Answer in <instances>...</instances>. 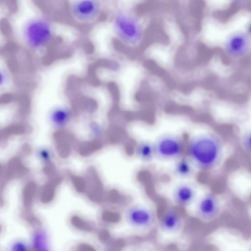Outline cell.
Wrapping results in <instances>:
<instances>
[{
	"mask_svg": "<svg viewBox=\"0 0 251 251\" xmlns=\"http://www.w3.org/2000/svg\"><path fill=\"white\" fill-rule=\"evenodd\" d=\"M187 158L194 166L204 171L216 168L223 154V143L215 134L200 133L193 136L186 146Z\"/></svg>",
	"mask_w": 251,
	"mask_h": 251,
	"instance_id": "cell-1",
	"label": "cell"
},
{
	"mask_svg": "<svg viewBox=\"0 0 251 251\" xmlns=\"http://www.w3.org/2000/svg\"><path fill=\"white\" fill-rule=\"evenodd\" d=\"M22 36L27 47L33 50H39L52 41L53 27L43 17H34L29 19L23 26Z\"/></svg>",
	"mask_w": 251,
	"mask_h": 251,
	"instance_id": "cell-2",
	"label": "cell"
},
{
	"mask_svg": "<svg viewBox=\"0 0 251 251\" xmlns=\"http://www.w3.org/2000/svg\"><path fill=\"white\" fill-rule=\"evenodd\" d=\"M153 146L155 158L167 161H176L182 158L184 149L182 137L170 132L158 136Z\"/></svg>",
	"mask_w": 251,
	"mask_h": 251,
	"instance_id": "cell-3",
	"label": "cell"
},
{
	"mask_svg": "<svg viewBox=\"0 0 251 251\" xmlns=\"http://www.w3.org/2000/svg\"><path fill=\"white\" fill-rule=\"evenodd\" d=\"M67 3L66 8L68 15L80 25H92L101 14V6L97 0H71Z\"/></svg>",
	"mask_w": 251,
	"mask_h": 251,
	"instance_id": "cell-4",
	"label": "cell"
},
{
	"mask_svg": "<svg viewBox=\"0 0 251 251\" xmlns=\"http://www.w3.org/2000/svg\"><path fill=\"white\" fill-rule=\"evenodd\" d=\"M114 28L116 35L125 43L136 46L143 36L142 27L133 16L126 12L118 14L114 20Z\"/></svg>",
	"mask_w": 251,
	"mask_h": 251,
	"instance_id": "cell-5",
	"label": "cell"
},
{
	"mask_svg": "<svg viewBox=\"0 0 251 251\" xmlns=\"http://www.w3.org/2000/svg\"><path fill=\"white\" fill-rule=\"evenodd\" d=\"M124 219L130 227L139 231L151 229L156 222L154 211L150 207L141 204L128 206L124 212Z\"/></svg>",
	"mask_w": 251,
	"mask_h": 251,
	"instance_id": "cell-6",
	"label": "cell"
},
{
	"mask_svg": "<svg viewBox=\"0 0 251 251\" xmlns=\"http://www.w3.org/2000/svg\"><path fill=\"white\" fill-rule=\"evenodd\" d=\"M221 204L218 197L212 193L202 195L198 201L195 209L197 217L208 222L217 219L221 211Z\"/></svg>",
	"mask_w": 251,
	"mask_h": 251,
	"instance_id": "cell-7",
	"label": "cell"
},
{
	"mask_svg": "<svg viewBox=\"0 0 251 251\" xmlns=\"http://www.w3.org/2000/svg\"><path fill=\"white\" fill-rule=\"evenodd\" d=\"M196 187L191 183L183 181L174 187L172 192V199L174 203L180 208L190 206L197 196Z\"/></svg>",
	"mask_w": 251,
	"mask_h": 251,
	"instance_id": "cell-8",
	"label": "cell"
},
{
	"mask_svg": "<svg viewBox=\"0 0 251 251\" xmlns=\"http://www.w3.org/2000/svg\"><path fill=\"white\" fill-rule=\"evenodd\" d=\"M183 220L181 214L176 210L167 209L160 217L158 225L160 230L167 234H175L182 228Z\"/></svg>",
	"mask_w": 251,
	"mask_h": 251,
	"instance_id": "cell-9",
	"label": "cell"
},
{
	"mask_svg": "<svg viewBox=\"0 0 251 251\" xmlns=\"http://www.w3.org/2000/svg\"><path fill=\"white\" fill-rule=\"evenodd\" d=\"M249 42L247 36L242 33L236 32L230 35L226 43L227 53L233 57H239L248 50Z\"/></svg>",
	"mask_w": 251,
	"mask_h": 251,
	"instance_id": "cell-10",
	"label": "cell"
},
{
	"mask_svg": "<svg viewBox=\"0 0 251 251\" xmlns=\"http://www.w3.org/2000/svg\"><path fill=\"white\" fill-rule=\"evenodd\" d=\"M196 168L187 158H181L176 161L173 169L174 175L179 179H188L191 177Z\"/></svg>",
	"mask_w": 251,
	"mask_h": 251,
	"instance_id": "cell-11",
	"label": "cell"
},
{
	"mask_svg": "<svg viewBox=\"0 0 251 251\" xmlns=\"http://www.w3.org/2000/svg\"><path fill=\"white\" fill-rule=\"evenodd\" d=\"M137 157L144 163H149L155 158L153 142L143 140L140 141L135 147Z\"/></svg>",
	"mask_w": 251,
	"mask_h": 251,
	"instance_id": "cell-12",
	"label": "cell"
},
{
	"mask_svg": "<svg viewBox=\"0 0 251 251\" xmlns=\"http://www.w3.org/2000/svg\"><path fill=\"white\" fill-rule=\"evenodd\" d=\"M33 240L34 248L37 251H48L46 239L44 233L40 232L35 234Z\"/></svg>",
	"mask_w": 251,
	"mask_h": 251,
	"instance_id": "cell-13",
	"label": "cell"
},
{
	"mask_svg": "<svg viewBox=\"0 0 251 251\" xmlns=\"http://www.w3.org/2000/svg\"><path fill=\"white\" fill-rule=\"evenodd\" d=\"M241 143L244 150L251 154V128L244 133L241 139Z\"/></svg>",
	"mask_w": 251,
	"mask_h": 251,
	"instance_id": "cell-14",
	"label": "cell"
},
{
	"mask_svg": "<svg viewBox=\"0 0 251 251\" xmlns=\"http://www.w3.org/2000/svg\"><path fill=\"white\" fill-rule=\"evenodd\" d=\"M10 251H30V250L26 243L18 241L12 245Z\"/></svg>",
	"mask_w": 251,
	"mask_h": 251,
	"instance_id": "cell-15",
	"label": "cell"
},
{
	"mask_svg": "<svg viewBox=\"0 0 251 251\" xmlns=\"http://www.w3.org/2000/svg\"><path fill=\"white\" fill-rule=\"evenodd\" d=\"M247 31L248 33L251 35V21L249 23L248 25Z\"/></svg>",
	"mask_w": 251,
	"mask_h": 251,
	"instance_id": "cell-16",
	"label": "cell"
},
{
	"mask_svg": "<svg viewBox=\"0 0 251 251\" xmlns=\"http://www.w3.org/2000/svg\"><path fill=\"white\" fill-rule=\"evenodd\" d=\"M135 251H149L147 250H146V249H138V250H135Z\"/></svg>",
	"mask_w": 251,
	"mask_h": 251,
	"instance_id": "cell-17",
	"label": "cell"
},
{
	"mask_svg": "<svg viewBox=\"0 0 251 251\" xmlns=\"http://www.w3.org/2000/svg\"><path fill=\"white\" fill-rule=\"evenodd\" d=\"M248 251H251V246L250 247V248H249Z\"/></svg>",
	"mask_w": 251,
	"mask_h": 251,
	"instance_id": "cell-18",
	"label": "cell"
},
{
	"mask_svg": "<svg viewBox=\"0 0 251 251\" xmlns=\"http://www.w3.org/2000/svg\"><path fill=\"white\" fill-rule=\"evenodd\" d=\"M205 251V250H201V251Z\"/></svg>",
	"mask_w": 251,
	"mask_h": 251,
	"instance_id": "cell-19",
	"label": "cell"
}]
</instances>
